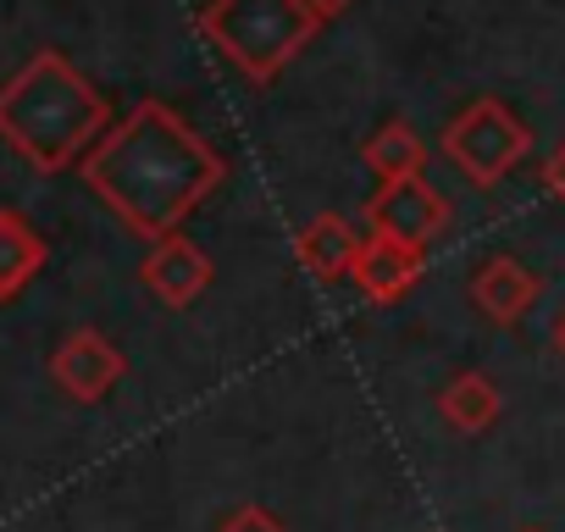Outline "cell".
I'll use <instances>...</instances> for the list:
<instances>
[{"mask_svg": "<svg viewBox=\"0 0 565 532\" xmlns=\"http://www.w3.org/2000/svg\"><path fill=\"white\" fill-rule=\"evenodd\" d=\"M222 178L227 161L167 100H139L84 156V183L106 200V211L122 227H134L150 244L183 233L189 211H200Z\"/></svg>", "mask_w": 565, "mask_h": 532, "instance_id": "obj_1", "label": "cell"}, {"mask_svg": "<svg viewBox=\"0 0 565 532\" xmlns=\"http://www.w3.org/2000/svg\"><path fill=\"white\" fill-rule=\"evenodd\" d=\"M106 134H111L106 95L62 51L29 56L7 84H0V139L40 172L84 167V156Z\"/></svg>", "mask_w": 565, "mask_h": 532, "instance_id": "obj_2", "label": "cell"}, {"mask_svg": "<svg viewBox=\"0 0 565 532\" xmlns=\"http://www.w3.org/2000/svg\"><path fill=\"white\" fill-rule=\"evenodd\" d=\"M328 18L311 0H211L200 12V34L249 78L271 84L322 29Z\"/></svg>", "mask_w": 565, "mask_h": 532, "instance_id": "obj_3", "label": "cell"}, {"mask_svg": "<svg viewBox=\"0 0 565 532\" xmlns=\"http://www.w3.org/2000/svg\"><path fill=\"white\" fill-rule=\"evenodd\" d=\"M444 156L466 172L471 189H493L504 183V172H515L526 156H532V128L493 95L482 100H466L449 128H444Z\"/></svg>", "mask_w": 565, "mask_h": 532, "instance_id": "obj_4", "label": "cell"}, {"mask_svg": "<svg viewBox=\"0 0 565 532\" xmlns=\"http://www.w3.org/2000/svg\"><path fill=\"white\" fill-rule=\"evenodd\" d=\"M449 227V200L427 178H388L366 200V233L399 238L411 249H427Z\"/></svg>", "mask_w": 565, "mask_h": 532, "instance_id": "obj_5", "label": "cell"}, {"mask_svg": "<svg viewBox=\"0 0 565 532\" xmlns=\"http://www.w3.org/2000/svg\"><path fill=\"white\" fill-rule=\"evenodd\" d=\"M128 377V355L100 333V328H73L56 350H51V383L78 400V405H100L117 383Z\"/></svg>", "mask_w": 565, "mask_h": 532, "instance_id": "obj_6", "label": "cell"}, {"mask_svg": "<svg viewBox=\"0 0 565 532\" xmlns=\"http://www.w3.org/2000/svg\"><path fill=\"white\" fill-rule=\"evenodd\" d=\"M139 284L167 306V311H189L205 289H211V255L189 238V233H167L145 249L139 260Z\"/></svg>", "mask_w": 565, "mask_h": 532, "instance_id": "obj_7", "label": "cell"}, {"mask_svg": "<svg viewBox=\"0 0 565 532\" xmlns=\"http://www.w3.org/2000/svg\"><path fill=\"white\" fill-rule=\"evenodd\" d=\"M466 295H471L477 317H488L493 328H515L543 300V278L532 273L526 260H515V255H488L477 273H471V289Z\"/></svg>", "mask_w": 565, "mask_h": 532, "instance_id": "obj_8", "label": "cell"}, {"mask_svg": "<svg viewBox=\"0 0 565 532\" xmlns=\"http://www.w3.org/2000/svg\"><path fill=\"white\" fill-rule=\"evenodd\" d=\"M422 273H427V249H411V244H399V238H383V233H366V244H361V260H355V289L372 300V306H394V300H405L416 284H422Z\"/></svg>", "mask_w": 565, "mask_h": 532, "instance_id": "obj_9", "label": "cell"}, {"mask_svg": "<svg viewBox=\"0 0 565 532\" xmlns=\"http://www.w3.org/2000/svg\"><path fill=\"white\" fill-rule=\"evenodd\" d=\"M361 244H366V238H361L355 222L339 216V211H322V216H311V222L295 233V255H300V266H306L311 278H322V284H339V278L355 273Z\"/></svg>", "mask_w": 565, "mask_h": 532, "instance_id": "obj_10", "label": "cell"}, {"mask_svg": "<svg viewBox=\"0 0 565 532\" xmlns=\"http://www.w3.org/2000/svg\"><path fill=\"white\" fill-rule=\"evenodd\" d=\"M45 255H51L45 233H40L23 211H7V205H0V306H12V300L40 278Z\"/></svg>", "mask_w": 565, "mask_h": 532, "instance_id": "obj_11", "label": "cell"}, {"mask_svg": "<svg viewBox=\"0 0 565 532\" xmlns=\"http://www.w3.org/2000/svg\"><path fill=\"white\" fill-rule=\"evenodd\" d=\"M438 416H444L460 438H477V433L499 427L504 394H499V383H493L488 372H455V377L444 383V394H438Z\"/></svg>", "mask_w": 565, "mask_h": 532, "instance_id": "obj_12", "label": "cell"}, {"mask_svg": "<svg viewBox=\"0 0 565 532\" xmlns=\"http://www.w3.org/2000/svg\"><path fill=\"white\" fill-rule=\"evenodd\" d=\"M361 161L377 172V183H388V178H422L427 145H422V134H416L411 123H383V128L361 145Z\"/></svg>", "mask_w": 565, "mask_h": 532, "instance_id": "obj_13", "label": "cell"}, {"mask_svg": "<svg viewBox=\"0 0 565 532\" xmlns=\"http://www.w3.org/2000/svg\"><path fill=\"white\" fill-rule=\"evenodd\" d=\"M211 532H289V526H282L266 504H238L233 515H222Z\"/></svg>", "mask_w": 565, "mask_h": 532, "instance_id": "obj_14", "label": "cell"}, {"mask_svg": "<svg viewBox=\"0 0 565 532\" xmlns=\"http://www.w3.org/2000/svg\"><path fill=\"white\" fill-rule=\"evenodd\" d=\"M537 178H543V189H548V194L565 205V139H559V145L543 156V172H537Z\"/></svg>", "mask_w": 565, "mask_h": 532, "instance_id": "obj_15", "label": "cell"}, {"mask_svg": "<svg viewBox=\"0 0 565 532\" xmlns=\"http://www.w3.org/2000/svg\"><path fill=\"white\" fill-rule=\"evenodd\" d=\"M548 339H554V355H559V366H565V311L554 317V333H548Z\"/></svg>", "mask_w": 565, "mask_h": 532, "instance_id": "obj_16", "label": "cell"}, {"mask_svg": "<svg viewBox=\"0 0 565 532\" xmlns=\"http://www.w3.org/2000/svg\"><path fill=\"white\" fill-rule=\"evenodd\" d=\"M311 7H317V12H322V18H339V12H344V7H355V0H311Z\"/></svg>", "mask_w": 565, "mask_h": 532, "instance_id": "obj_17", "label": "cell"}, {"mask_svg": "<svg viewBox=\"0 0 565 532\" xmlns=\"http://www.w3.org/2000/svg\"><path fill=\"white\" fill-rule=\"evenodd\" d=\"M521 532H543V526H521Z\"/></svg>", "mask_w": 565, "mask_h": 532, "instance_id": "obj_18", "label": "cell"}]
</instances>
